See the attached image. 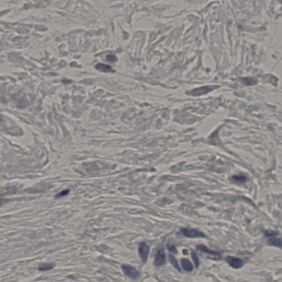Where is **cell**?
<instances>
[{"instance_id":"16","label":"cell","mask_w":282,"mask_h":282,"mask_svg":"<svg viewBox=\"0 0 282 282\" xmlns=\"http://www.w3.org/2000/svg\"><path fill=\"white\" fill-rule=\"evenodd\" d=\"M167 246H168L167 248H168L169 251L171 252V253H172L173 254H177L178 253L177 248H175V246L174 245H168Z\"/></svg>"},{"instance_id":"1","label":"cell","mask_w":282,"mask_h":282,"mask_svg":"<svg viewBox=\"0 0 282 282\" xmlns=\"http://www.w3.org/2000/svg\"><path fill=\"white\" fill-rule=\"evenodd\" d=\"M180 233L185 237L188 238H205L206 235L202 231L196 229L187 228V227H181L180 228Z\"/></svg>"},{"instance_id":"10","label":"cell","mask_w":282,"mask_h":282,"mask_svg":"<svg viewBox=\"0 0 282 282\" xmlns=\"http://www.w3.org/2000/svg\"><path fill=\"white\" fill-rule=\"evenodd\" d=\"M55 267V265L52 263H43L39 266V270L40 271H46L53 269Z\"/></svg>"},{"instance_id":"13","label":"cell","mask_w":282,"mask_h":282,"mask_svg":"<svg viewBox=\"0 0 282 282\" xmlns=\"http://www.w3.org/2000/svg\"><path fill=\"white\" fill-rule=\"evenodd\" d=\"M191 257H192V259L194 261V266L196 267V269H197L198 267H199V265H200V260H199V258L198 257L197 254L194 252H191Z\"/></svg>"},{"instance_id":"12","label":"cell","mask_w":282,"mask_h":282,"mask_svg":"<svg viewBox=\"0 0 282 282\" xmlns=\"http://www.w3.org/2000/svg\"><path fill=\"white\" fill-rule=\"evenodd\" d=\"M169 261L170 262V263H171L173 265L174 267V268L175 269H177V271L181 272V269H180V266H179L178 262L177 261V259L175 258L173 256L170 255L169 256Z\"/></svg>"},{"instance_id":"6","label":"cell","mask_w":282,"mask_h":282,"mask_svg":"<svg viewBox=\"0 0 282 282\" xmlns=\"http://www.w3.org/2000/svg\"><path fill=\"white\" fill-rule=\"evenodd\" d=\"M166 261V256L164 249H160L157 252L154 259V265L156 267L163 265Z\"/></svg>"},{"instance_id":"3","label":"cell","mask_w":282,"mask_h":282,"mask_svg":"<svg viewBox=\"0 0 282 282\" xmlns=\"http://www.w3.org/2000/svg\"><path fill=\"white\" fill-rule=\"evenodd\" d=\"M150 252V246L146 242H141L138 246V252L142 261L146 263Z\"/></svg>"},{"instance_id":"7","label":"cell","mask_w":282,"mask_h":282,"mask_svg":"<svg viewBox=\"0 0 282 282\" xmlns=\"http://www.w3.org/2000/svg\"><path fill=\"white\" fill-rule=\"evenodd\" d=\"M181 266L182 269L186 272H192L194 269V266L191 262L187 258H182L181 260Z\"/></svg>"},{"instance_id":"4","label":"cell","mask_w":282,"mask_h":282,"mask_svg":"<svg viewBox=\"0 0 282 282\" xmlns=\"http://www.w3.org/2000/svg\"><path fill=\"white\" fill-rule=\"evenodd\" d=\"M123 273L131 278H137L139 277V272L136 269L127 265H123L121 266Z\"/></svg>"},{"instance_id":"11","label":"cell","mask_w":282,"mask_h":282,"mask_svg":"<svg viewBox=\"0 0 282 282\" xmlns=\"http://www.w3.org/2000/svg\"><path fill=\"white\" fill-rule=\"evenodd\" d=\"M232 179L235 182L240 184L245 183L247 181V177L244 175H234L232 177Z\"/></svg>"},{"instance_id":"2","label":"cell","mask_w":282,"mask_h":282,"mask_svg":"<svg viewBox=\"0 0 282 282\" xmlns=\"http://www.w3.org/2000/svg\"><path fill=\"white\" fill-rule=\"evenodd\" d=\"M196 248L197 250L200 251L201 252L210 255L212 257V259L218 260L221 258V253L220 252L211 250L209 248H207L205 245H203V244L197 245L196 246Z\"/></svg>"},{"instance_id":"9","label":"cell","mask_w":282,"mask_h":282,"mask_svg":"<svg viewBox=\"0 0 282 282\" xmlns=\"http://www.w3.org/2000/svg\"><path fill=\"white\" fill-rule=\"evenodd\" d=\"M95 68H96L98 70L100 71L103 72H113L112 68L109 66V65L103 64H98L97 65L95 66Z\"/></svg>"},{"instance_id":"15","label":"cell","mask_w":282,"mask_h":282,"mask_svg":"<svg viewBox=\"0 0 282 282\" xmlns=\"http://www.w3.org/2000/svg\"><path fill=\"white\" fill-rule=\"evenodd\" d=\"M70 191V190L69 189H67V190L62 191L60 193L57 194L55 196V197L56 198H60V197H64V196H65L67 195V194H69Z\"/></svg>"},{"instance_id":"17","label":"cell","mask_w":282,"mask_h":282,"mask_svg":"<svg viewBox=\"0 0 282 282\" xmlns=\"http://www.w3.org/2000/svg\"><path fill=\"white\" fill-rule=\"evenodd\" d=\"M106 60L110 62H115L117 61V58L114 55H109L106 56Z\"/></svg>"},{"instance_id":"5","label":"cell","mask_w":282,"mask_h":282,"mask_svg":"<svg viewBox=\"0 0 282 282\" xmlns=\"http://www.w3.org/2000/svg\"><path fill=\"white\" fill-rule=\"evenodd\" d=\"M226 261L228 264L233 269H240L244 266V262L242 260L233 256L227 257Z\"/></svg>"},{"instance_id":"14","label":"cell","mask_w":282,"mask_h":282,"mask_svg":"<svg viewBox=\"0 0 282 282\" xmlns=\"http://www.w3.org/2000/svg\"><path fill=\"white\" fill-rule=\"evenodd\" d=\"M279 231L278 230H267L265 231V235L267 237H275L279 235Z\"/></svg>"},{"instance_id":"8","label":"cell","mask_w":282,"mask_h":282,"mask_svg":"<svg viewBox=\"0 0 282 282\" xmlns=\"http://www.w3.org/2000/svg\"><path fill=\"white\" fill-rule=\"evenodd\" d=\"M269 245L274 246L277 248H282V240L281 238H275L271 237L267 240Z\"/></svg>"}]
</instances>
